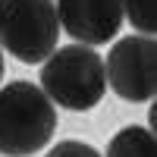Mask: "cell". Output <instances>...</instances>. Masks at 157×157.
Here are the masks:
<instances>
[{
	"mask_svg": "<svg viewBox=\"0 0 157 157\" xmlns=\"http://www.w3.org/2000/svg\"><path fill=\"white\" fill-rule=\"evenodd\" d=\"M57 129V110L35 82L16 78L0 88V154L29 157L41 151Z\"/></svg>",
	"mask_w": 157,
	"mask_h": 157,
	"instance_id": "cell-1",
	"label": "cell"
},
{
	"mask_svg": "<svg viewBox=\"0 0 157 157\" xmlns=\"http://www.w3.org/2000/svg\"><path fill=\"white\" fill-rule=\"evenodd\" d=\"M41 91L63 110H91L107 94L104 60L85 44L57 47L41 66Z\"/></svg>",
	"mask_w": 157,
	"mask_h": 157,
	"instance_id": "cell-2",
	"label": "cell"
},
{
	"mask_svg": "<svg viewBox=\"0 0 157 157\" xmlns=\"http://www.w3.org/2000/svg\"><path fill=\"white\" fill-rule=\"evenodd\" d=\"M60 22L54 0H0V50L38 66L57 50Z\"/></svg>",
	"mask_w": 157,
	"mask_h": 157,
	"instance_id": "cell-3",
	"label": "cell"
},
{
	"mask_svg": "<svg viewBox=\"0 0 157 157\" xmlns=\"http://www.w3.org/2000/svg\"><path fill=\"white\" fill-rule=\"evenodd\" d=\"M107 85L123 101H154L157 94V44L154 38H120L104 60Z\"/></svg>",
	"mask_w": 157,
	"mask_h": 157,
	"instance_id": "cell-4",
	"label": "cell"
},
{
	"mask_svg": "<svg viewBox=\"0 0 157 157\" xmlns=\"http://www.w3.org/2000/svg\"><path fill=\"white\" fill-rule=\"evenodd\" d=\"M57 22L75 38V44L94 47L113 41L123 29V0H57Z\"/></svg>",
	"mask_w": 157,
	"mask_h": 157,
	"instance_id": "cell-5",
	"label": "cell"
},
{
	"mask_svg": "<svg viewBox=\"0 0 157 157\" xmlns=\"http://www.w3.org/2000/svg\"><path fill=\"white\" fill-rule=\"evenodd\" d=\"M107 157H157L154 148V132L145 126H126L120 129L110 145H107Z\"/></svg>",
	"mask_w": 157,
	"mask_h": 157,
	"instance_id": "cell-6",
	"label": "cell"
},
{
	"mask_svg": "<svg viewBox=\"0 0 157 157\" xmlns=\"http://www.w3.org/2000/svg\"><path fill=\"white\" fill-rule=\"evenodd\" d=\"M123 19H129V25L145 35L154 38L157 29V0H123Z\"/></svg>",
	"mask_w": 157,
	"mask_h": 157,
	"instance_id": "cell-7",
	"label": "cell"
},
{
	"mask_svg": "<svg viewBox=\"0 0 157 157\" xmlns=\"http://www.w3.org/2000/svg\"><path fill=\"white\" fill-rule=\"evenodd\" d=\"M47 157H104L98 148L85 145V141H57L47 151Z\"/></svg>",
	"mask_w": 157,
	"mask_h": 157,
	"instance_id": "cell-8",
	"label": "cell"
},
{
	"mask_svg": "<svg viewBox=\"0 0 157 157\" xmlns=\"http://www.w3.org/2000/svg\"><path fill=\"white\" fill-rule=\"evenodd\" d=\"M0 78H3V50H0Z\"/></svg>",
	"mask_w": 157,
	"mask_h": 157,
	"instance_id": "cell-9",
	"label": "cell"
}]
</instances>
